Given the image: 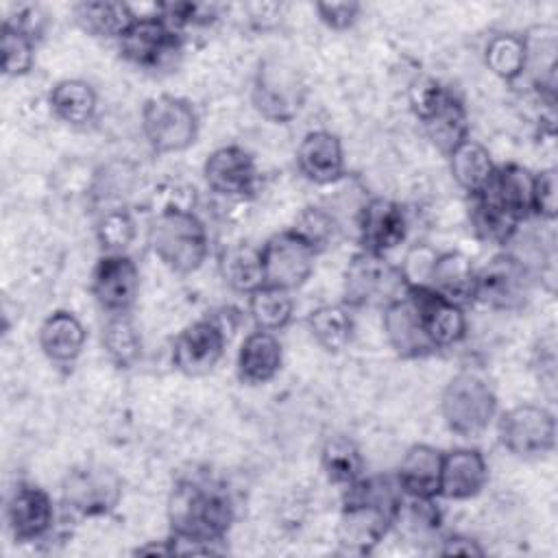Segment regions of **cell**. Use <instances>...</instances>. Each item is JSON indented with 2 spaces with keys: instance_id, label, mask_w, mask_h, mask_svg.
I'll use <instances>...</instances> for the list:
<instances>
[{
  "instance_id": "cell-24",
  "label": "cell",
  "mask_w": 558,
  "mask_h": 558,
  "mask_svg": "<svg viewBox=\"0 0 558 558\" xmlns=\"http://www.w3.org/2000/svg\"><path fill=\"white\" fill-rule=\"evenodd\" d=\"M283 364V347L277 333L255 329L251 331L238 351V377L248 386H264L277 377Z\"/></svg>"
},
{
  "instance_id": "cell-11",
  "label": "cell",
  "mask_w": 558,
  "mask_h": 558,
  "mask_svg": "<svg viewBox=\"0 0 558 558\" xmlns=\"http://www.w3.org/2000/svg\"><path fill=\"white\" fill-rule=\"evenodd\" d=\"M264 283L283 290H299L314 272L318 251L294 229L272 233L262 246Z\"/></svg>"
},
{
  "instance_id": "cell-40",
  "label": "cell",
  "mask_w": 558,
  "mask_h": 558,
  "mask_svg": "<svg viewBox=\"0 0 558 558\" xmlns=\"http://www.w3.org/2000/svg\"><path fill=\"white\" fill-rule=\"evenodd\" d=\"M35 39L24 31L2 22L0 28V52H2V74L24 76L35 65Z\"/></svg>"
},
{
  "instance_id": "cell-7",
  "label": "cell",
  "mask_w": 558,
  "mask_h": 558,
  "mask_svg": "<svg viewBox=\"0 0 558 558\" xmlns=\"http://www.w3.org/2000/svg\"><path fill=\"white\" fill-rule=\"evenodd\" d=\"M405 292V283L399 264H392L386 255L357 251L342 277V305L353 307H386Z\"/></svg>"
},
{
  "instance_id": "cell-6",
  "label": "cell",
  "mask_w": 558,
  "mask_h": 558,
  "mask_svg": "<svg viewBox=\"0 0 558 558\" xmlns=\"http://www.w3.org/2000/svg\"><path fill=\"white\" fill-rule=\"evenodd\" d=\"M140 124L146 144L157 155L181 153L198 137V113L194 105L174 94L150 96L142 105Z\"/></svg>"
},
{
  "instance_id": "cell-34",
  "label": "cell",
  "mask_w": 558,
  "mask_h": 558,
  "mask_svg": "<svg viewBox=\"0 0 558 558\" xmlns=\"http://www.w3.org/2000/svg\"><path fill=\"white\" fill-rule=\"evenodd\" d=\"M248 316L255 329L281 331L294 316V296L290 290L264 283L248 294Z\"/></svg>"
},
{
  "instance_id": "cell-2",
  "label": "cell",
  "mask_w": 558,
  "mask_h": 558,
  "mask_svg": "<svg viewBox=\"0 0 558 558\" xmlns=\"http://www.w3.org/2000/svg\"><path fill=\"white\" fill-rule=\"evenodd\" d=\"M344 490L336 527L338 547L349 556H368L392 530L403 493L397 480L364 475Z\"/></svg>"
},
{
  "instance_id": "cell-43",
  "label": "cell",
  "mask_w": 558,
  "mask_h": 558,
  "mask_svg": "<svg viewBox=\"0 0 558 558\" xmlns=\"http://www.w3.org/2000/svg\"><path fill=\"white\" fill-rule=\"evenodd\" d=\"M116 163L102 166L96 177H94V185H92V196L98 203H107V207H120L122 196L129 194L131 185H133V172L129 163H118V170H113Z\"/></svg>"
},
{
  "instance_id": "cell-26",
  "label": "cell",
  "mask_w": 558,
  "mask_h": 558,
  "mask_svg": "<svg viewBox=\"0 0 558 558\" xmlns=\"http://www.w3.org/2000/svg\"><path fill=\"white\" fill-rule=\"evenodd\" d=\"M87 331L70 310L50 312L37 331L41 353L54 364H72L85 349Z\"/></svg>"
},
{
  "instance_id": "cell-4",
  "label": "cell",
  "mask_w": 558,
  "mask_h": 558,
  "mask_svg": "<svg viewBox=\"0 0 558 558\" xmlns=\"http://www.w3.org/2000/svg\"><path fill=\"white\" fill-rule=\"evenodd\" d=\"M440 414L453 434L477 438L497 416V395L484 377L462 371L447 381L440 395Z\"/></svg>"
},
{
  "instance_id": "cell-39",
  "label": "cell",
  "mask_w": 558,
  "mask_h": 558,
  "mask_svg": "<svg viewBox=\"0 0 558 558\" xmlns=\"http://www.w3.org/2000/svg\"><path fill=\"white\" fill-rule=\"evenodd\" d=\"M469 222L480 240L488 244H501V246H506L508 240L514 235V231L521 227L514 220H510L506 214H501L484 196H471Z\"/></svg>"
},
{
  "instance_id": "cell-8",
  "label": "cell",
  "mask_w": 558,
  "mask_h": 558,
  "mask_svg": "<svg viewBox=\"0 0 558 558\" xmlns=\"http://www.w3.org/2000/svg\"><path fill=\"white\" fill-rule=\"evenodd\" d=\"M122 477L105 464H78L61 482V501L76 517H107L122 501Z\"/></svg>"
},
{
  "instance_id": "cell-10",
  "label": "cell",
  "mask_w": 558,
  "mask_h": 558,
  "mask_svg": "<svg viewBox=\"0 0 558 558\" xmlns=\"http://www.w3.org/2000/svg\"><path fill=\"white\" fill-rule=\"evenodd\" d=\"M499 442L508 453L521 460L543 458L556 445V418L536 403H521L506 410L497 421Z\"/></svg>"
},
{
  "instance_id": "cell-12",
  "label": "cell",
  "mask_w": 558,
  "mask_h": 558,
  "mask_svg": "<svg viewBox=\"0 0 558 558\" xmlns=\"http://www.w3.org/2000/svg\"><path fill=\"white\" fill-rule=\"evenodd\" d=\"M89 292L98 307L113 314H129L140 294V268L126 253H102L89 277Z\"/></svg>"
},
{
  "instance_id": "cell-1",
  "label": "cell",
  "mask_w": 558,
  "mask_h": 558,
  "mask_svg": "<svg viewBox=\"0 0 558 558\" xmlns=\"http://www.w3.org/2000/svg\"><path fill=\"white\" fill-rule=\"evenodd\" d=\"M166 512L172 556L216 554L235 519L227 488L211 477H181L168 495Z\"/></svg>"
},
{
  "instance_id": "cell-16",
  "label": "cell",
  "mask_w": 558,
  "mask_h": 558,
  "mask_svg": "<svg viewBox=\"0 0 558 558\" xmlns=\"http://www.w3.org/2000/svg\"><path fill=\"white\" fill-rule=\"evenodd\" d=\"M207 187L225 198H246L257 190L259 170L255 157L235 144L211 150L203 163Z\"/></svg>"
},
{
  "instance_id": "cell-33",
  "label": "cell",
  "mask_w": 558,
  "mask_h": 558,
  "mask_svg": "<svg viewBox=\"0 0 558 558\" xmlns=\"http://www.w3.org/2000/svg\"><path fill=\"white\" fill-rule=\"evenodd\" d=\"M320 469L336 486H351L364 475V458L353 438L333 434L320 447Z\"/></svg>"
},
{
  "instance_id": "cell-3",
  "label": "cell",
  "mask_w": 558,
  "mask_h": 558,
  "mask_svg": "<svg viewBox=\"0 0 558 558\" xmlns=\"http://www.w3.org/2000/svg\"><path fill=\"white\" fill-rule=\"evenodd\" d=\"M148 244L157 259L177 275L196 272L209 255V233L203 218L181 205H168L148 225Z\"/></svg>"
},
{
  "instance_id": "cell-15",
  "label": "cell",
  "mask_w": 558,
  "mask_h": 558,
  "mask_svg": "<svg viewBox=\"0 0 558 558\" xmlns=\"http://www.w3.org/2000/svg\"><path fill=\"white\" fill-rule=\"evenodd\" d=\"M353 222L360 251L368 253L386 255L408 235V214L403 205L384 196L366 198Z\"/></svg>"
},
{
  "instance_id": "cell-44",
  "label": "cell",
  "mask_w": 558,
  "mask_h": 558,
  "mask_svg": "<svg viewBox=\"0 0 558 558\" xmlns=\"http://www.w3.org/2000/svg\"><path fill=\"white\" fill-rule=\"evenodd\" d=\"M436 257L438 251L427 244H414L412 248H408L403 262L399 264L405 288H429Z\"/></svg>"
},
{
  "instance_id": "cell-5",
  "label": "cell",
  "mask_w": 558,
  "mask_h": 558,
  "mask_svg": "<svg viewBox=\"0 0 558 558\" xmlns=\"http://www.w3.org/2000/svg\"><path fill=\"white\" fill-rule=\"evenodd\" d=\"M251 102L268 122H292L305 102V83L301 72L283 57H264L253 76Z\"/></svg>"
},
{
  "instance_id": "cell-29",
  "label": "cell",
  "mask_w": 558,
  "mask_h": 558,
  "mask_svg": "<svg viewBox=\"0 0 558 558\" xmlns=\"http://www.w3.org/2000/svg\"><path fill=\"white\" fill-rule=\"evenodd\" d=\"M72 15L76 26L100 39H120L126 28L135 22V11L126 2H100V0H89V2H76L72 7Z\"/></svg>"
},
{
  "instance_id": "cell-19",
  "label": "cell",
  "mask_w": 558,
  "mask_h": 558,
  "mask_svg": "<svg viewBox=\"0 0 558 558\" xmlns=\"http://www.w3.org/2000/svg\"><path fill=\"white\" fill-rule=\"evenodd\" d=\"M381 327L390 349L401 360H423L436 353L423 329L418 310L408 292H403L399 299L384 307Z\"/></svg>"
},
{
  "instance_id": "cell-50",
  "label": "cell",
  "mask_w": 558,
  "mask_h": 558,
  "mask_svg": "<svg viewBox=\"0 0 558 558\" xmlns=\"http://www.w3.org/2000/svg\"><path fill=\"white\" fill-rule=\"evenodd\" d=\"M133 554H137V556H172V543H170V538L148 541V543L135 547Z\"/></svg>"
},
{
  "instance_id": "cell-25",
  "label": "cell",
  "mask_w": 558,
  "mask_h": 558,
  "mask_svg": "<svg viewBox=\"0 0 558 558\" xmlns=\"http://www.w3.org/2000/svg\"><path fill=\"white\" fill-rule=\"evenodd\" d=\"M440 471L442 451L432 445L416 442L403 453L395 480L403 495L436 499L440 493Z\"/></svg>"
},
{
  "instance_id": "cell-37",
  "label": "cell",
  "mask_w": 558,
  "mask_h": 558,
  "mask_svg": "<svg viewBox=\"0 0 558 558\" xmlns=\"http://www.w3.org/2000/svg\"><path fill=\"white\" fill-rule=\"evenodd\" d=\"M484 63L506 83H514L525 70V46L517 33H497L484 48Z\"/></svg>"
},
{
  "instance_id": "cell-47",
  "label": "cell",
  "mask_w": 558,
  "mask_h": 558,
  "mask_svg": "<svg viewBox=\"0 0 558 558\" xmlns=\"http://www.w3.org/2000/svg\"><path fill=\"white\" fill-rule=\"evenodd\" d=\"M316 13L318 20L331 28V31H347L351 28L360 13H362V4L355 0H340V2H316Z\"/></svg>"
},
{
  "instance_id": "cell-23",
  "label": "cell",
  "mask_w": 558,
  "mask_h": 558,
  "mask_svg": "<svg viewBox=\"0 0 558 558\" xmlns=\"http://www.w3.org/2000/svg\"><path fill=\"white\" fill-rule=\"evenodd\" d=\"M525 46V70L532 87L554 105L556 94V52H558V31L551 24H536L527 28L523 35Z\"/></svg>"
},
{
  "instance_id": "cell-38",
  "label": "cell",
  "mask_w": 558,
  "mask_h": 558,
  "mask_svg": "<svg viewBox=\"0 0 558 558\" xmlns=\"http://www.w3.org/2000/svg\"><path fill=\"white\" fill-rule=\"evenodd\" d=\"M94 233L102 253H126L137 235V225L126 205L107 207L100 209Z\"/></svg>"
},
{
  "instance_id": "cell-20",
  "label": "cell",
  "mask_w": 558,
  "mask_h": 558,
  "mask_svg": "<svg viewBox=\"0 0 558 558\" xmlns=\"http://www.w3.org/2000/svg\"><path fill=\"white\" fill-rule=\"evenodd\" d=\"M296 168L316 185L340 181L344 177V148L340 137L325 129L305 133L296 146Z\"/></svg>"
},
{
  "instance_id": "cell-36",
  "label": "cell",
  "mask_w": 558,
  "mask_h": 558,
  "mask_svg": "<svg viewBox=\"0 0 558 558\" xmlns=\"http://www.w3.org/2000/svg\"><path fill=\"white\" fill-rule=\"evenodd\" d=\"M102 349L109 362L120 368H133L142 357V336L129 314H113L102 327Z\"/></svg>"
},
{
  "instance_id": "cell-14",
  "label": "cell",
  "mask_w": 558,
  "mask_h": 558,
  "mask_svg": "<svg viewBox=\"0 0 558 558\" xmlns=\"http://www.w3.org/2000/svg\"><path fill=\"white\" fill-rule=\"evenodd\" d=\"M227 347L225 325L214 316L190 323L172 342V366L187 375L201 377L216 368Z\"/></svg>"
},
{
  "instance_id": "cell-9",
  "label": "cell",
  "mask_w": 558,
  "mask_h": 558,
  "mask_svg": "<svg viewBox=\"0 0 558 558\" xmlns=\"http://www.w3.org/2000/svg\"><path fill=\"white\" fill-rule=\"evenodd\" d=\"M534 279V270L514 253L504 248L493 255L486 266L477 268L475 301L493 310L519 312L530 301Z\"/></svg>"
},
{
  "instance_id": "cell-31",
  "label": "cell",
  "mask_w": 558,
  "mask_h": 558,
  "mask_svg": "<svg viewBox=\"0 0 558 558\" xmlns=\"http://www.w3.org/2000/svg\"><path fill=\"white\" fill-rule=\"evenodd\" d=\"M218 272L220 279L240 294H251L259 286H264V266L259 246L248 242H235L220 251L218 255Z\"/></svg>"
},
{
  "instance_id": "cell-17",
  "label": "cell",
  "mask_w": 558,
  "mask_h": 558,
  "mask_svg": "<svg viewBox=\"0 0 558 558\" xmlns=\"http://www.w3.org/2000/svg\"><path fill=\"white\" fill-rule=\"evenodd\" d=\"M9 532L17 543L46 538L54 527L52 497L37 484H17L4 506Z\"/></svg>"
},
{
  "instance_id": "cell-21",
  "label": "cell",
  "mask_w": 558,
  "mask_h": 558,
  "mask_svg": "<svg viewBox=\"0 0 558 558\" xmlns=\"http://www.w3.org/2000/svg\"><path fill=\"white\" fill-rule=\"evenodd\" d=\"M488 482V462L480 449L458 447L442 453L438 497L464 501L477 497Z\"/></svg>"
},
{
  "instance_id": "cell-42",
  "label": "cell",
  "mask_w": 558,
  "mask_h": 558,
  "mask_svg": "<svg viewBox=\"0 0 558 558\" xmlns=\"http://www.w3.org/2000/svg\"><path fill=\"white\" fill-rule=\"evenodd\" d=\"M292 229L299 231L316 251H320L336 240V235L340 233V222L333 211H329L327 207L314 205L301 211Z\"/></svg>"
},
{
  "instance_id": "cell-13",
  "label": "cell",
  "mask_w": 558,
  "mask_h": 558,
  "mask_svg": "<svg viewBox=\"0 0 558 558\" xmlns=\"http://www.w3.org/2000/svg\"><path fill=\"white\" fill-rule=\"evenodd\" d=\"M181 41L183 35L157 13L137 15L126 33L118 39V50L120 57L131 65L142 70H155L181 50Z\"/></svg>"
},
{
  "instance_id": "cell-18",
  "label": "cell",
  "mask_w": 558,
  "mask_h": 558,
  "mask_svg": "<svg viewBox=\"0 0 558 558\" xmlns=\"http://www.w3.org/2000/svg\"><path fill=\"white\" fill-rule=\"evenodd\" d=\"M414 301L423 329L434 344L436 353L451 349L466 336V314L464 307L438 294L434 288H405Z\"/></svg>"
},
{
  "instance_id": "cell-48",
  "label": "cell",
  "mask_w": 558,
  "mask_h": 558,
  "mask_svg": "<svg viewBox=\"0 0 558 558\" xmlns=\"http://www.w3.org/2000/svg\"><path fill=\"white\" fill-rule=\"evenodd\" d=\"M2 22L24 31L26 35H31L35 41L41 37V33L46 31L48 24V15L39 4H17L13 9L11 15H7Z\"/></svg>"
},
{
  "instance_id": "cell-30",
  "label": "cell",
  "mask_w": 558,
  "mask_h": 558,
  "mask_svg": "<svg viewBox=\"0 0 558 558\" xmlns=\"http://www.w3.org/2000/svg\"><path fill=\"white\" fill-rule=\"evenodd\" d=\"M48 107L57 120L70 126H83L96 116L98 94L83 78H63L50 87Z\"/></svg>"
},
{
  "instance_id": "cell-46",
  "label": "cell",
  "mask_w": 558,
  "mask_h": 558,
  "mask_svg": "<svg viewBox=\"0 0 558 558\" xmlns=\"http://www.w3.org/2000/svg\"><path fill=\"white\" fill-rule=\"evenodd\" d=\"M447 87H442L436 78L432 76H416L408 89V100L412 113L423 122L442 100Z\"/></svg>"
},
{
  "instance_id": "cell-35",
  "label": "cell",
  "mask_w": 558,
  "mask_h": 558,
  "mask_svg": "<svg viewBox=\"0 0 558 558\" xmlns=\"http://www.w3.org/2000/svg\"><path fill=\"white\" fill-rule=\"evenodd\" d=\"M312 338L327 353H340L353 338V316L347 305H320L307 314Z\"/></svg>"
},
{
  "instance_id": "cell-28",
  "label": "cell",
  "mask_w": 558,
  "mask_h": 558,
  "mask_svg": "<svg viewBox=\"0 0 558 558\" xmlns=\"http://www.w3.org/2000/svg\"><path fill=\"white\" fill-rule=\"evenodd\" d=\"M447 157H449V170L453 181L469 196H480L486 192L497 170V163L493 161L490 150L482 142L466 137Z\"/></svg>"
},
{
  "instance_id": "cell-41",
  "label": "cell",
  "mask_w": 558,
  "mask_h": 558,
  "mask_svg": "<svg viewBox=\"0 0 558 558\" xmlns=\"http://www.w3.org/2000/svg\"><path fill=\"white\" fill-rule=\"evenodd\" d=\"M157 15L163 17L174 31L183 35L190 28H203L214 24L220 17V4L190 2V0L161 2L157 4Z\"/></svg>"
},
{
  "instance_id": "cell-32",
  "label": "cell",
  "mask_w": 558,
  "mask_h": 558,
  "mask_svg": "<svg viewBox=\"0 0 558 558\" xmlns=\"http://www.w3.org/2000/svg\"><path fill=\"white\" fill-rule=\"evenodd\" d=\"M425 126L427 137L445 153L449 155L460 142H464L469 135V116L462 105V100L447 89L438 107L421 122Z\"/></svg>"
},
{
  "instance_id": "cell-22",
  "label": "cell",
  "mask_w": 558,
  "mask_h": 558,
  "mask_svg": "<svg viewBox=\"0 0 558 558\" xmlns=\"http://www.w3.org/2000/svg\"><path fill=\"white\" fill-rule=\"evenodd\" d=\"M532 185L534 172L519 163L497 166L484 196L501 214H506L517 225L525 222L532 216Z\"/></svg>"
},
{
  "instance_id": "cell-27",
  "label": "cell",
  "mask_w": 558,
  "mask_h": 558,
  "mask_svg": "<svg viewBox=\"0 0 558 558\" xmlns=\"http://www.w3.org/2000/svg\"><path fill=\"white\" fill-rule=\"evenodd\" d=\"M429 288H434L438 294L464 307L466 303L475 301L477 266L469 255L460 251L438 253L432 270V279H429Z\"/></svg>"
},
{
  "instance_id": "cell-45",
  "label": "cell",
  "mask_w": 558,
  "mask_h": 558,
  "mask_svg": "<svg viewBox=\"0 0 558 558\" xmlns=\"http://www.w3.org/2000/svg\"><path fill=\"white\" fill-rule=\"evenodd\" d=\"M558 214V201H556V170L543 168L541 172H534V185H532V216L541 220H554Z\"/></svg>"
},
{
  "instance_id": "cell-49",
  "label": "cell",
  "mask_w": 558,
  "mask_h": 558,
  "mask_svg": "<svg viewBox=\"0 0 558 558\" xmlns=\"http://www.w3.org/2000/svg\"><path fill=\"white\" fill-rule=\"evenodd\" d=\"M436 554L440 556H484V547L464 534H449L440 541V545L436 547Z\"/></svg>"
}]
</instances>
